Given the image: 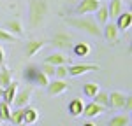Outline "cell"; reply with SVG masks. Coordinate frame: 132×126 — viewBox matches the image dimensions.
Masks as SVG:
<instances>
[{"instance_id":"obj_22","label":"cell","mask_w":132,"mask_h":126,"mask_svg":"<svg viewBox=\"0 0 132 126\" xmlns=\"http://www.w3.org/2000/svg\"><path fill=\"white\" fill-rule=\"evenodd\" d=\"M122 10H123V2L122 0H111V4H109V7H108L109 18H116Z\"/></svg>"},{"instance_id":"obj_2","label":"cell","mask_w":132,"mask_h":126,"mask_svg":"<svg viewBox=\"0 0 132 126\" xmlns=\"http://www.w3.org/2000/svg\"><path fill=\"white\" fill-rule=\"evenodd\" d=\"M48 2L46 0H28V25L30 28H39L48 16Z\"/></svg>"},{"instance_id":"obj_5","label":"cell","mask_w":132,"mask_h":126,"mask_svg":"<svg viewBox=\"0 0 132 126\" xmlns=\"http://www.w3.org/2000/svg\"><path fill=\"white\" fill-rule=\"evenodd\" d=\"M30 98H32V88H23V89L18 88L16 96H14V100H12V105H14L16 109L27 107V105L30 103Z\"/></svg>"},{"instance_id":"obj_21","label":"cell","mask_w":132,"mask_h":126,"mask_svg":"<svg viewBox=\"0 0 132 126\" xmlns=\"http://www.w3.org/2000/svg\"><path fill=\"white\" fill-rule=\"evenodd\" d=\"M130 124V117L127 114H120V116H114L113 119H109L108 126H129Z\"/></svg>"},{"instance_id":"obj_27","label":"cell","mask_w":132,"mask_h":126,"mask_svg":"<svg viewBox=\"0 0 132 126\" xmlns=\"http://www.w3.org/2000/svg\"><path fill=\"white\" fill-rule=\"evenodd\" d=\"M11 119V105L5 102H0V121H9Z\"/></svg>"},{"instance_id":"obj_18","label":"cell","mask_w":132,"mask_h":126,"mask_svg":"<svg viewBox=\"0 0 132 126\" xmlns=\"http://www.w3.org/2000/svg\"><path fill=\"white\" fill-rule=\"evenodd\" d=\"M46 63H51V65H67V61H69V56L67 54H63V52H53V54H50V56H46V60H44Z\"/></svg>"},{"instance_id":"obj_37","label":"cell","mask_w":132,"mask_h":126,"mask_svg":"<svg viewBox=\"0 0 132 126\" xmlns=\"http://www.w3.org/2000/svg\"><path fill=\"white\" fill-rule=\"evenodd\" d=\"M0 67H2V65H0Z\"/></svg>"},{"instance_id":"obj_24","label":"cell","mask_w":132,"mask_h":126,"mask_svg":"<svg viewBox=\"0 0 132 126\" xmlns=\"http://www.w3.org/2000/svg\"><path fill=\"white\" fill-rule=\"evenodd\" d=\"M99 91L101 89H99V84L97 82H86L83 86V93H85V96H88V98H93Z\"/></svg>"},{"instance_id":"obj_35","label":"cell","mask_w":132,"mask_h":126,"mask_svg":"<svg viewBox=\"0 0 132 126\" xmlns=\"http://www.w3.org/2000/svg\"><path fill=\"white\" fill-rule=\"evenodd\" d=\"M18 126H27V124H25V123H21V124H18Z\"/></svg>"},{"instance_id":"obj_9","label":"cell","mask_w":132,"mask_h":126,"mask_svg":"<svg viewBox=\"0 0 132 126\" xmlns=\"http://www.w3.org/2000/svg\"><path fill=\"white\" fill-rule=\"evenodd\" d=\"M71 42H72V37L69 33H65V32L55 33V35L51 37V44H53L55 47H58V49H67V47L71 46Z\"/></svg>"},{"instance_id":"obj_25","label":"cell","mask_w":132,"mask_h":126,"mask_svg":"<svg viewBox=\"0 0 132 126\" xmlns=\"http://www.w3.org/2000/svg\"><path fill=\"white\" fill-rule=\"evenodd\" d=\"M7 84H11V70L7 67H0V86L2 88H5Z\"/></svg>"},{"instance_id":"obj_7","label":"cell","mask_w":132,"mask_h":126,"mask_svg":"<svg viewBox=\"0 0 132 126\" xmlns=\"http://www.w3.org/2000/svg\"><path fill=\"white\" fill-rule=\"evenodd\" d=\"M101 5V0H81L79 5L76 7V14L78 16H85V14H92L95 12L97 7Z\"/></svg>"},{"instance_id":"obj_23","label":"cell","mask_w":132,"mask_h":126,"mask_svg":"<svg viewBox=\"0 0 132 126\" xmlns=\"http://www.w3.org/2000/svg\"><path fill=\"white\" fill-rule=\"evenodd\" d=\"M93 102L99 103V105H102L104 109H109V93H106V91H99V93L93 96Z\"/></svg>"},{"instance_id":"obj_34","label":"cell","mask_w":132,"mask_h":126,"mask_svg":"<svg viewBox=\"0 0 132 126\" xmlns=\"http://www.w3.org/2000/svg\"><path fill=\"white\" fill-rule=\"evenodd\" d=\"M2 91H4V88H2V86H0V98H2Z\"/></svg>"},{"instance_id":"obj_19","label":"cell","mask_w":132,"mask_h":126,"mask_svg":"<svg viewBox=\"0 0 132 126\" xmlns=\"http://www.w3.org/2000/svg\"><path fill=\"white\" fill-rule=\"evenodd\" d=\"M92 51L90 44H86V42H76L74 46H72V54L74 56H88Z\"/></svg>"},{"instance_id":"obj_14","label":"cell","mask_w":132,"mask_h":126,"mask_svg":"<svg viewBox=\"0 0 132 126\" xmlns=\"http://www.w3.org/2000/svg\"><path fill=\"white\" fill-rule=\"evenodd\" d=\"M125 100H127V94L120 93V91H111L109 93V107H113V109H123Z\"/></svg>"},{"instance_id":"obj_26","label":"cell","mask_w":132,"mask_h":126,"mask_svg":"<svg viewBox=\"0 0 132 126\" xmlns=\"http://www.w3.org/2000/svg\"><path fill=\"white\" fill-rule=\"evenodd\" d=\"M23 109H25V107H20V109H16V110H11V123H12V124H21V123H23Z\"/></svg>"},{"instance_id":"obj_3","label":"cell","mask_w":132,"mask_h":126,"mask_svg":"<svg viewBox=\"0 0 132 126\" xmlns=\"http://www.w3.org/2000/svg\"><path fill=\"white\" fill-rule=\"evenodd\" d=\"M23 77L28 84H34V86H41V88H46L50 79L42 74V70L39 68V65H28L23 72Z\"/></svg>"},{"instance_id":"obj_36","label":"cell","mask_w":132,"mask_h":126,"mask_svg":"<svg viewBox=\"0 0 132 126\" xmlns=\"http://www.w3.org/2000/svg\"><path fill=\"white\" fill-rule=\"evenodd\" d=\"M0 124H2V121H0Z\"/></svg>"},{"instance_id":"obj_30","label":"cell","mask_w":132,"mask_h":126,"mask_svg":"<svg viewBox=\"0 0 132 126\" xmlns=\"http://www.w3.org/2000/svg\"><path fill=\"white\" fill-rule=\"evenodd\" d=\"M67 75H69L67 65H56V67H55V77H56V79H65Z\"/></svg>"},{"instance_id":"obj_31","label":"cell","mask_w":132,"mask_h":126,"mask_svg":"<svg viewBox=\"0 0 132 126\" xmlns=\"http://www.w3.org/2000/svg\"><path fill=\"white\" fill-rule=\"evenodd\" d=\"M123 109H125V110H130V109H132V98H130V94H127V100H125Z\"/></svg>"},{"instance_id":"obj_29","label":"cell","mask_w":132,"mask_h":126,"mask_svg":"<svg viewBox=\"0 0 132 126\" xmlns=\"http://www.w3.org/2000/svg\"><path fill=\"white\" fill-rule=\"evenodd\" d=\"M16 39L18 37H14L12 33H9V32L5 30V28H0V42H16Z\"/></svg>"},{"instance_id":"obj_33","label":"cell","mask_w":132,"mask_h":126,"mask_svg":"<svg viewBox=\"0 0 132 126\" xmlns=\"http://www.w3.org/2000/svg\"><path fill=\"white\" fill-rule=\"evenodd\" d=\"M83 126H97V124H95V123H92V121H86Z\"/></svg>"},{"instance_id":"obj_4","label":"cell","mask_w":132,"mask_h":126,"mask_svg":"<svg viewBox=\"0 0 132 126\" xmlns=\"http://www.w3.org/2000/svg\"><path fill=\"white\" fill-rule=\"evenodd\" d=\"M93 70H99V65H95V63H76V65L67 67V72L71 77H79V75H85V74L93 72Z\"/></svg>"},{"instance_id":"obj_12","label":"cell","mask_w":132,"mask_h":126,"mask_svg":"<svg viewBox=\"0 0 132 126\" xmlns=\"http://www.w3.org/2000/svg\"><path fill=\"white\" fill-rule=\"evenodd\" d=\"M18 82L16 81H11V84H7L2 91V102H5L7 105H12V100L16 96V91H18Z\"/></svg>"},{"instance_id":"obj_16","label":"cell","mask_w":132,"mask_h":126,"mask_svg":"<svg viewBox=\"0 0 132 126\" xmlns=\"http://www.w3.org/2000/svg\"><path fill=\"white\" fill-rule=\"evenodd\" d=\"M5 30L12 33L14 37H21L23 35V25H21L20 19H9L5 21Z\"/></svg>"},{"instance_id":"obj_13","label":"cell","mask_w":132,"mask_h":126,"mask_svg":"<svg viewBox=\"0 0 132 126\" xmlns=\"http://www.w3.org/2000/svg\"><path fill=\"white\" fill-rule=\"evenodd\" d=\"M106 109L102 107V105L95 103V102H92V103L85 105V109H83V116L85 117H88V119H93V117H97V116H101Z\"/></svg>"},{"instance_id":"obj_20","label":"cell","mask_w":132,"mask_h":126,"mask_svg":"<svg viewBox=\"0 0 132 126\" xmlns=\"http://www.w3.org/2000/svg\"><path fill=\"white\" fill-rule=\"evenodd\" d=\"M95 21L99 25H106L109 21V12H108V7L106 5H99L97 10H95Z\"/></svg>"},{"instance_id":"obj_1","label":"cell","mask_w":132,"mask_h":126,"mask_svg":"<svg viewBox=\"0 0 132 126\" xmlns=\"http://www.w3.org/2000/svg\"><path fill=\"white\" fill-rule=\"evenodd\" d=\"M65 23L76 28L79 32H85L92 37H101L102 35V28L99 26V23L93 18H86V16H74V18H65Z\"/></svg>"},{"instance_id":"obj_32","label":"cell","mask_w":132,"mask_h":126,"mask_svg":"<svg viewBox=\"0 0 132 126\" xmlns=\"http://www.w3.org/2000/svg\"><path fill=\"white\" fill-rule=\"evenodd\" d=\"M5 63V51L0 47V65H4Z\"/></svg>"},{"instance_id":"obj_15","label":"cell","mask_w":132,"mask_h":126,"mask_svg":"<svg viewBox=\"0 0 132 126\" xmlns=\"http://www.w3.org/2000/svg\"><path fill=\"white\" fill-rule=\"evenodd\" d=\"M83 109H85V103H83L81 98H74V100H71L69 105H67V110H69V114H71L72 117H79V116L83 114Z\"/></svg>"},{"instance_id":"obj_6","label":"cell","mask_w":132,"mask_h":126,"mask_svg":"<svg viewBox=\"0 0 132 126\" xmlns=\"http://www.w3.org/2000/svg\"><path fill=\"white\" fill-rule=\"evenodd\" d=\"M46 89H48V93H50L51 96H58V94L65 93V91L69 89V84L65 82V79H53V81L48 82Z\"/></svg>"},{"instance_id":"obj_10","label":"cell","mask_w":132,"mask_h":126,"mask_svg":"<svg viewBox=\"0 0 132 126\" xmlns=\"http://www.w3.org/2000/svg\"><path fill=\"white\" fill-rule=\"evenodd\" d=\"M44 47V40L41 39H30L28 42H25V58H32Z\"/></svg>"},{"instance_id":"obj_8","label":"cell","mask_w":132,"mask_h":126,"mask_svg":"<svg viewBox=\"0 0 132 126\" xmlns=\"http://www.w3.org/2000/svg\"><path fill=\"white\" fill-rule=\"evenodd\" d=\"M114 19H116L114 25H116V28H118L120 32H127L132 26V14H130V10H122Z\"/></svg>"},{"instance_id":"obj_11","label":"cell","mask_w":132,"mask_h":126,"mask_svg":"<svg viewBox=\"0 0 132 126\" xmlns=\"http://www.w3.org/2000/svg\"><path fill=\"white\" fill-rule=\"evenodd\" d=\"M118 33H120V30L116 28L114 23H106L104 28H102V37L108 42H111V44L118 42Z\"/></svg>"},{"instance_id":"obj_17","label":"cell","mask_w":132,"mask_h":126,"mask_svg":"<svg viewBox=\"0 0 132 126\" xmlns=\"http://www.w3.org/2000/svg\"><path fill=\"white\" fill-rule=\"evenodd\" d=\"M37 119H39V110L27 105V107L23 109V123H25V124H34Z\"/></svg>"},{"instance_id":"obj_28","label":"cell","mask_w":132,"mask_h":126,"mask_svg":"<svg viewBox=\"0 0 132 126\" xmlns=\"http://www.w3.org/2000/svg\"><path fill=\"white\" fill-rule=\"evenodd\" d=\"M39 68L42 70V74L50 79V77H55V65H51V63H42V65H39Z\"/></svg>"}]
</instances>
